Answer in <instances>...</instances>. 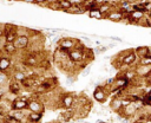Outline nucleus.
Wrapping results in <instances>:
<instances>
[{
	"label": "nucleus",
	"instance_id": "7c9ffc66",
	"mask_svg": "<svg viewBox=\"0 0 151 123\" xmlns=\"http://www.w3.org/2000/svg\"><path fill=\"white\" fill-rule=\"evenodd\" d=\"M4 38H0V50H1V47H2V45H4Z\"/></svg>",
	"mask_w": 151,
	"mask_h": 123
},
{
	"label": "nucleus",
	"instance_id": "6ab92c4d",
	"mask_svg": "<svg viewBox=\"0 0 151 123\" xmlns=\"http://www.w3.org/2000/svg\"><path fill=\"white\" fill-rule=\"evenodd\" d=\"M11 115L19 122V123H27L26 122V112H25V110H14V111H12L11 112Z\"/></svg>",
	"mask_w": 151,
	"mask_h": 123
},
{
	"label": "nucleus",
	"instance_id": "c756f323",
	"mask_svg": "<svg viewBox=\"0 0 151 123\" xmlns=\"http://www.w3.org/2000/svg\"><path fill=\"white\" fill-rule=\"evenodd\" d=\"M4 34V26H0V38H2Z\"/></svg>",
	"mask_w": 151,
	"mask_h": 123
},
{
	"label": "nucleus",
	"instance_id": "39448f33",
	"mask_svg": "<svg viewBox=\"0 0 151 123\" xmlns=\"http://www.w3.org/2000/svg\"><path fill=\"white\" fill-rule=\"evenodd\" d=\"M5 43H13L17 38V26L11 24L4 25V34H2Z\"/></svg>",
	"mask_w": 151,
	"mask_h": 123
},
{
	"label": "nucleus",
	"instance_id": "4be33fe9",
	"mask_svg": "<svg viewBox=\"0 0 151 123\" xmlns=\"http://www.w3.org/2000/svg\"><path fill=\"white\" fill-rule=\"evenodd\" d=\"M55 4L58 5L59 9L65 11V12L72 6V2H71L70 0H55Z\"/></svg>",
	"mask_w": 151,
	"mask_h": 123
},
{
	"label": "nucleus",
	"instance_id": "aec40b11",
	"mask_svg": "<svg viewBox=\"0 0 151 123\" xmlns=\"http://www.w3.org/2000/svg\"><path fill=\"white\" fill-rule=\"evenodd\" d=\"M110 108H111L114 112H118V111L123 108L120 98H118V97H113V98L111 99V102H110Z\"/></svg>",
	"mask_w": 151,
	"mask_h": 123
},
{
	"label": "nucleus",
	"instance_id": "423d86ee",
	"mask_svg": "<svg viewBox=\"0 0 151 123\" xmlns=\"http://www.w3.org/2000/svg\"><path fill=\"white\" fill-rule=\"evenodd\" d=\"M74 98H76V95L71 93V92H66V93H63L59 98V105L64 109H72V106L74 105Z\"/></svg>",
	"mask_w": 151,
	"mask_h": 123
},
{
	"label": "nucleus",
	"instance_id": "412c9836",
	"mask_svg": "<svg viewBox=\"0 0 151 123\" xmlns=\"http://www.w3.org/2000/svg\"><path fill=\"white\" fill-rule=\"evenodd\" d=\"M74 110L73 109H65L63 112H61V115H60V117L63 118V121H65V122H68V121H71L72 118H74Z\"/></svg>",
	"mask_w": 151,
	"mask_h": 123
},
{
	"label": "nucleus",
	"instance_id": "bb28decb",
	"mask_svg": "<svg viewBox=\"0 0 151 123\" xmlns=\"http://www.w3.org/2000/svg\"><path fill=\"white\" fill-rule=\"evenodd\" d=\"M7 93V85H0V101H2L6 97Z\"/></svg>",
	"mask_w": 151,
	"mask_h": 123
},
{
	"label": "nucleus",
	"instance_id": "72a5a7b5",
	"mask_svg": "<svg viewBox=\"0 0 151 123\" xmlns=\"http://www.w3.org/2000/svg\"><path fill=\"white\" fill-rule=\"evenodd\" d=\"M80 1H81V2H84V4H85V2H87V1H90V0H80Z\"/></svg>",
	"mask_w": 151,
	"mask_h": 123
},
{
	"label": "nucleus",
	"instance_id": "393cba45",
	"mask_svg": "<svg viewBox=\"0 0 151 123\" xmlns=\"http://www.w3.org/2000/svg\"><path fill=\"white\" fill-rule=\"evenodd\" d=\"M136 64H137V65H143V66H149V65H151V56H150V57H143V58L137 59Z\"/></svg>",
	"mask_w": 151,
	"mask_h": 123
},
{
	"label": "nucleus",
	"instance_id": "6e6552de",
	"mask_svg": "<svg viewBox=\"0 0 151 123\" xmlns=\"http://www.w3.org/2000/svg\"><path fill=\"white\" fill-rule=\"evenodd\" d=\"M26 110H28L31 112H40V114H42L44 110H45V106L38 98L29 97V101L27 103V109Z\"/></svg>",
	"mask_w": 151,
	"mask_h": 123
},
{
	"label": "nucleus",
	"instance_id": "5701e85b",
	"mask_svg": "<svg viewBox=\"0 0 151 123\" xmlns=\"http://www.w3.org/2000/svg\"><path fill=\"white\" fill-rule=\"evenodd\" d=\"M11 79V75L8 72H0V85H7Z\"/></svg>",
	"mask_w": 151,
	"mask_h": 123
},
{
	"label": "nucleus",
	"instance_id": "2eb2a0df",
	"mask_svg": "<svg viewBox=\"0 0 151 123\" xmlns=\"http://www.w3.org/2000/svg\"><path fill=\"white\" fill-rule=\"evenodd\" d=\"M134 53L137 56V58H143V57H150L151 56V50L149 46H138L134 50Z\"/></svg>",
	"mask_w": 151,
	"mask_h": 123
},
{
	"label": "nucleus",
	"instance_id": "4468645a",
	"mask_svg": "<svg viewBox=\"0 0 151 123\" xmlns=\"http://www.w3.org/2000/svg\"><path fill=\"white\" fill-rule=\"evenodd\" d=\"M133 70L136 71V75L140 78H144L149 75H151V65L149 66H143V65H134L133 66Z\"/></svg>",
	"mask_w": 151,
	"mask_h": 123
},
{
	"label": "nucleus",
	"instance_id": "b1692460",
	"mask_svg": "<svg viewBox=\"0 0 151 123\" xmlns=\"http://www.w3.org/2000/svg\"><path fill=\"white\" fill-rule=\"evenodd\" d=\"M88 17L90 18H94V19H103V14L100 13V11L97 8H93L91 11H88Z\"/></svg>",
	"mask_w": 151,
	"mask_h": 123
},
{
	"label": "nucleus",
	"instance_id": "0eeeda50",
	"mask_svg": "<svg viewBox=\"0 0 151 123\" xmlns=\"http://www.w3.org/2000/svg\"><path fill=\"white\" fill-rule=\"evenodd\" d=\"M13 57L2 54L0 56V72H8L11 73V70L13 69Z\"/></svg>",
	"mask_w": 151,
	"mask_h": 123
},
{
	"label": "nucleus",
	"instance_id": "dca6fc26",
	"mask_svg": "<svg viewBox=\"0 0 151 123\" xmlns=\"http://www.w3.org/2000/svg\"><path fill=\"white\" fill-rule=\"evenodd\" d=\"M11 79H13V80H17V82H21V80H24L27 76H26V73H25V71H22V70H15V69H12L11 70Z\"/></svg>",
	"mask_w": 151,
	"mask_h": 123
},
{
	"label": "nucleus",
	"instance_id": "a878e982",
	"mask_svg": "<svg viewBox=\"0 0 151 123\" xmlns=\"http://www.w3.org/2000/svg\"><path fill=\"white\" fill-rule=\"evenodd\" d=\"M2 122H5V123H19L9 112H7V114H5L4 116H2V119H1Z\"/></svg>",
	"mask_w": 151,
	"mask_h": 123
},
{
	"label": "nucleus",
	"instance_id": "cd10ccee",
	"mask_svg": "<svg viewBox=\"0 0 151 123\" xmlns=\"http://www.w3.org/2000/svg\"><path fill=\"white\" fill-rule=\"evenodd\" d=\"M80 71H81V76H87V75L90 73V66L87 65L86 69H83V70H80Z\"/></svg>",
	"mask_w": 151,
	"mask_h": 123
},
{
	"label": "nucleus",
	"instance_id": "9d476101",
	"mask_svg": "<svg viewBox=\"0 0 151 123\" xmlns=\"http://www.w3.org/2000/svg\"><path fill=\"white\" fill-rule=\"evenodd\" d=\"M21 90H22V88L19 82L9 79V82L7 83V93L12 95L13 97H18V96H20Z\"/></svg>",
	"mask_w": 151,
	"mask_h": 123
},
{
	"label": "nucleus",
	"instance_id": "f257e3e1",
	"mask_svg": "<svg viewBox=\"0 0 151 123\" xmlns=\"http://www.w3.org/2000/svg\"><path fill=\"white\" fill-rule=\"evenodd\" d=\"M110 98V91L103 85V82L101 83H98L97 86L94 88L93 90V99L97 102V103H105L107 99Z\"/></svg>",
	"mask_w": 151,
	"mask_h": 123
},
{
	"label": "nucleus",
	"instance_id": "ddd939ff",
	"mask_svg": "<svg viewBox=\"0 0 151 123\" xmlns=\"http://www.w3.org/2000/svg\"><path fill=\"white\" fill-rule=\"evenodd\" d=\"M1 52H2V54L9 56V57H14L18 53V50L14 46L13 43H4L2 47H1Z\"/></svg>",
	"mask_w": 151,
	"mask_h": 123
},
{
	"label": "nucleus",
	"instance_id": "20e7f679",
	"mask_svg": "<svg viewBox=\"0 0 151 123\" xmlns=\"http://www.w3.org/2000/svg\"><path fill=\"white\" fill-rule=\"evenodd\" d=\"M78 43H79V40H76L72 38H61L58 40V50H60L61 52L67 54L68 51L74 48Z\"/></svg>",
	"mask_w": 151,
	"mask_h": 123
},
{
	"label": "nucleus",
	"instance_id": "1a4fd4ad",
	"mask_svg": "<svg viewBox=\"0 0 151 123\" xmlns=\"http://www.w3.org/2000/svg\"><path fill=\"white\" fill-rule=\"evenodd\" d=\"M17 50H26L31 45V40L28 35H17L15 40L13 41Z\"/></svg>",
	"mask_w": 151,
	"mask_h": 123
},
{
	"label": "nucleus",
	"instance_id": "9b49d317",
	"mask_svg": "<svg viewBox=\"0 0 151 123\" xmlns=\"http://www.w3.org/2000/svg\"><path fill=\"white\" fill-rule=\"evenodd\" d=\"M129 84H130V82H129V80H127V79L119 72L118 76L114 77V79H113V85H112L111 89H118V90H122V89L127 88Z\"/></svg>",
	"mask_w": 151,
	"mask_h": 123
},
{
	"label": "nucleus",
	"instance_id": "473e14b6",
	"mask_svg": "<svg viewBox=\"0 0 151 123\" xmlns=\"http://www.w3.org/2000/svg\"><path fill=\"white\" fill-rule=\"evenodd\" d=\"M132 123H144V122H140V121H134V122H132Z\"/></svg>",
	"mask_w": 151,
	"mask_h": 123
},
{
	"label": "nucleus",
	"instance_id": "2f4dec72",
	"mask_svg": "<svg viewBox=\"0 0 151 123\" xmlns=\"http://www.w3.org/2000/svg\"><path fill=\"white\" fill-rule=\"evenodd\" d=\"M130 1H131V2H132V1H133V2H140L142 0H130Z\"/></svg>",
	"mask_w": 151,
	"mask_h": 123
},
{
	"label": "nucleus",
	"instance_id": "f03ea898",
	"mask_svg": "<svg viewBox=\"0 0 151 123\" xmlns=\"http://www.w3.org/2000/svg\"><path fill=\"white\" fill-rule=\"evenodd\" d=\"M137 56H136V53H134V51L133 50H129V51H126V53L122 57V59H120V65H122V70H125V69H127V67H133L134 65H136V62H137Z\"/></svg>",
	"mask_w": 151,
	"mask_h": 123
},
{
	"label": "nucleus",
	"instance_id": "c85d7f7f",
	"mask_svg": "<svg viewBox=\"0 0 151 123\" xmlns=\"http://www.w3.org/2000/svg\"><path fill=\"white\" fill-rule=\"evenodd\" d=\"M5 114H6V111H5V109H4V106H2V105H1V103H0V116L2 117V116H4Z\"/></svg>",
	"mask_w": 151,
	"mask_h": 123
},
{
	"label": "nucleus",
	"instance_id": "7ed1b4c3",
	"mask_svg": "<svg viewBox=\"0 0 151 123\" xmlns=\"http://www.w3.org/2000/svg\"><path fill=\"white\" fill-rule=\"evenodd\" d=\"M28 101H29V97H22V96H18V97L13 98L11 101V103H9V111L26 110Z\"/></svg>",
	"mask_w": 151,
	"mask_h": 123
},
{
	"label": "nucleus",
	"instance_id": "f3484780",
	"mask_svg": "<svg viewBox=\"0 0 151 123\" xmlns=\"http://www.w3.org/2000/svg\"><path fill=\"white\" fill-rule=\"evenodd\" d=\"M42 118V114L40 112H31L28 111L26 115V122L27 123H39Z\"/></svg>",
	"mask_w": 151,
	"mask_h": 123
},
{
	"label": "nucleus",
	"instance_id": "a211bd4d",
	"mask_svg": "<svg viewBox=\"0 0 151 123\" xmlns=\"http://www.w3.org/2000/svg\"><path fill=\"white\" fill-rule=\"evenodd\" d=\"M120 73L131 83L132 80H134L138 76L136 75V71L133 70V67H127V69H125V70H123V71H120Z\"/></svg>",
	"mask_w": 151,
	"mask_h": 123
},
{
	"label": "nucleus",
	"instance_id": "f8f14e48",
	"mask_svg": "<svg viewBox=\"0 0 151 123\" xmlns=\"http://www.w3.org/2000/svg\"><path fill=\"white\" fill-rule=\"evenodd\" d=\"M124 13H126V12H120L118 8H113V9H111V11L109 12L106 19H109V20H111V21L119 22V21H122V20L124 19Z\"/></svg>",
	"mask_w": 151,
	"mask_h": 123
}]
</instances>
